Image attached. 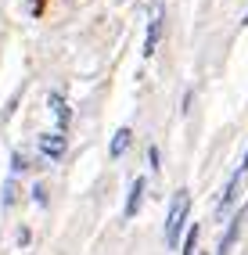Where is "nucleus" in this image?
<instances>
[{"label":"nucleus","instance_id":"39448f33","mask_svg":"<svg viewBox=\"0 0 248 255\" xmlns=\"http://www.w3.org/2000/svg\"><path fill=\"white\" fill-rule=\"evenodd\" d=\"M129 140H133V129H129V126L115 129V137H112V147H108V155H112V158H123V155H126V147H129Z\"/></svg>","mask_w":248,"mask_h":255},{"label":"nucleus","instance_id":"0eeeda50","mask_svg":"<svg viewBox=\"0 0 248 255\" xmlns=\"http://www.w3.org/2000/svg\"><path fill=\"white\" fill-rule=\"evenodd\" d=\"M47 105H51V112L58 115V133H61L65 126H69V119H72L69 105H65V97H61V94H51V97H47Z\"/></svg>","mask_w":248,"mask_h":255},{"label":"nucleus","instance_id":"dca6fc26","mask_svg":"<svg viewBox=\"0 0 248 255\" xmlns=\"http://www.w3.org/2000/svg\"><path fill=\"white\" fill-rule=\"evenodd\" d=\"M241 22H245V25H248V11H245V18H241Z\"/></svg>","mask_w":248,"mask_h":255},{"label":"nucleus","instance_id":"1a4fd4ad","mask_svg":"<svg viewBox=\"0 0 248 255\" xmlns=\"http://www.w3.org/2000/svg\"><path fill=\"white\" fill-rule=\"evenodd\" d=\"M25 169H29V158L14 151V155H11V173H25Z\"/></svg>","mask_w":248,"mask_h":255},{"label":"nucleus","instance_id":"f8f14e48","mask_svg":"<svg viewBox=\"0 0 248 255\" xmlns=\"http://www.w3.org/2000/svg\"><path fill=\"white\" fill-rule=\"evenodd\" d=\"M32 201H36V205H47V191H43V187L36 183V187H32Z\"/></svg>","mask_w":248,"mask_h":255},{"label":"nucleus","instance_id":"6e6552de","mask_svg":"<svg viewBox=\"0 0 248 255\" xmlns=\"http://www.w3.org/2000/svg\"><path fill=\"white\" fill-rule=\"evenodd\" d=\"M241 176H245V173L238 169V173L230 176V183L223 187V198H220V216H223V212H227L230 205H234V198H238V187H241Z\"/></svg>","mask_w":248,"mask_h":255},{"label":"nucleus","instance_id":"423d86ee","mask_svg":"<svg viewBox=\"0 0 248 255\" xmlns=\"http://www.w3.org/2000/svg\"><path fill=\"white\" fill-rule=\"evenodd\" d=\"M140 201H144V180L129 183V198H126V219H133L140 212Z\"/></svg>","mask_w":248,"mask_h":255},{"label":"nucleus","instance_id":"4468645a","mask_svg":"<svg viewBox=\"0 0 248 255\" xmlns=\"http://www.w3.org/2000/svg\"><path fill=\"white\" fill-rule=\"evenodd\" d=\"M241 173H248V155H245V162H241Z\"/></svg>","mask_w":248,"mask_h":255},{"label":"nucleus","instance_id":"f03ea898","mask_svg":"<svg viewBox=\"0 0 248 255\" xmlns=\"http://www.w3.org/2000/svg\"><path fill=\"white\" fill-rule=\"evenodd\" d=\"M65 151H69V140H65V133H43V137H40V155H43L47 162L65 158Z\"/></svg>","mask_w":248,"mask_h":255},{"label":"nucleus","instance_id":"2eb2a0df","mask_svg":"<svg viewBox=\"0 0 248 255\" xmlns=\"http://www.w3.org/2000/svg\"><path fill=\"white\" fill-rule=\"evenodd\" d=\"M32 11H40V0H32Z\"/></svg>","mask_w":248,"mask_h":255},{"label":"nucleus","instance_id":"20e7f679","mask_svg":"<svg viewBox=\"0 0 248 255\" xmlns=\"http://www.w3.org/2000/svg\"><path fill=\"white\" fill-rule=\"evenodd\" d=\"M241 219H245V212H238V216H230V219H227V234H223V241H220L216 255H227L230 248H234V241H238V234H241Z\"/></svg>","mask_w":248,"mask_h":255},{"label":"nucleus","instance_id":"9d476101","mask_svg":"<svg viewBox=\"0 0 248 255\" xmlns=\"http://www.w3.org/2000/svg\"><path fill=\"white\" fill-rule=\"evenodd\" d=\"M184 245H187V248H184V255H194V245H198V223L187 230V241H184Z\"/></svg>","mask_w":248,"mask_h":255},{"label":"nucleus","instance_id":"7ed1b4c3","mask_svg":"<svg viewBox=\"0 0 248 255\" xmlns=\"http://www.w3.org/2000/svg\"><path fill=\"white\" fill-rule=\"evenodd\" d=\"M162 4H155V11H151V25H147V40H144V54L151 58L155 50H158V40H162Z\"/></svg>","mask_w":248,"mask_h":255},{"label":"nucleus","instance_id":"ddd939ff","mask_svg":"<svg viewBox=\"0 0 248 255\" xmlns=\"http://www.w3.org/2000/svg\"><path fill=\"white\" fill-rule=\"evenodd\" d=\"M147 158H151V169H158V165H162V155H158V147H151V151H147Z\"/></svg>","mask_w":248,"mask_h":255},{"label":"nucleus","instance_id":"f257e3e1","mask_svg":"<svg viewBox=\"0 0 248 255\" xmlns=\"http://www.w3.org/2000/svg\"><path fill=\"white\" fill-rule=\"evenodd\" d=\"M187 212H191L187 191H176L173 205H169V219H165V245H169V248L180 245V234H184V227H187Z\"/></svg>","mask_w":248,"mask_h":255},{"label":"nucleus","instance_id":"9b49d317","mask_svg":"<svg viewBox=\"0 0 248 255\" xmlns=\"http://www.w3.org/2000/svg\"><path fill=\"white\" fill-rule=\"evenodd\" d=\"M14 191H18V187H14V180H7V187H4V205H14V198H18Z\"/></svg>","mask_w":248,"mask_h":255}]
</instances>
